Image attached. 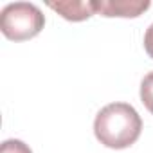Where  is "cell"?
Wrapping results in <instances>:
<instances>
[{
	"label": "cell",
	"instance_id": "1",
	"mask_svg": "<svg viewBox=\"0 0 153 153\" xmlns=\"http://www.w3.org/2000/svg\"><path fill=\"white\" fill-rule=\"evenodd\" d=\"M142 131L139 112L128 103H110L101 108L94 121L96 139L112 149H124L137 142Z\"/></svg>",
	"mask_w": 153,
	"mask_h": 153
},
{
	"label": "cell",
	"instance_id": "2",
	"mask_svg": "<svg viewBox=\"0 0 153 153\" xmlns=\"http://www.w3.org/2000/svg\"><path fill=\"white\" fill-rule=\"evenodd\" d=\"M45 16L36 4L13 2L7 4L0 13V31L13 42L31 40L42 33Z\"/></svg>",
	"mask_w": 153,
	"mask_h": 153
},
{
	"label": "cell",
	"instance_id": "3",
	"mask_svg": "<svg viewBox=\"0 0 153 153\" xmlns=\"http://www.w3.org/2000/svg\"><path fill=\"white\" fill-rule=\"evenodd\" d=\"M148 0H94L96 13L103 16H121V18H137L149 9Z\"/></svg>",
	"mask_w": 153,
	"mask_h": 153
},
{
	"label": "cell",
	"instance_id": "4",
	"mask_svg": "<svg viewBox=\"0 0 153 153\" xmlns=\"http://www.w3.org/2000/svg\"><path fill=\"white\" fill-rule=\"evenodd\" d=\"M51 9H54L58 15H61L68 22H83L90 18L96 9L94 2H81V0H67V2H47Z\"/></svg>",
	"mask_w": 153,
	"mask_h": 153
},
{
	"label": "cell",
	"instance_id": "5",
	"mask_svg": "<svg viewBox=\"0 0 153 153\" xmlns=\"http://www.w3.org/2000/svg\"><path fill=\"white\" fill-rule=\"evenodd\" d=\"M140 101L148 112L153 114V70L148 72L140 81Z\"/></svg>",
	"mask_w": 153,
	"mask_h": 153
},
{
	"label": "cell",
	"instance_id": "6",
	"mask_svg": "<svg viewBox=\"0 0 153 153\" xmlns=\"http://www.w3.org/2000/svg\"><path fill=\"white\" fill-rule=\"evenodd\" d=\"M0 153H33L31 148L18 139H7L2 142V148H0Z\"/></svg>",
	"mask_w": 153,
	"mask_h": 153
},
{
	"label": "cell",
	"instance_id": "7",
	"mask_svg": "<svg viewBox=\"0 0 153 153\" xmlns=\"http://www.w3.org/2000/svg\"><path fill=\"white\" fill-rule=\"evenodd\" d=\"M144 49H146V52H148V56L153 59V24L146 29V33H144Z\"/></svg>",
	"mask_w": 153,
	"mask_h": 153
}]
</instances>
